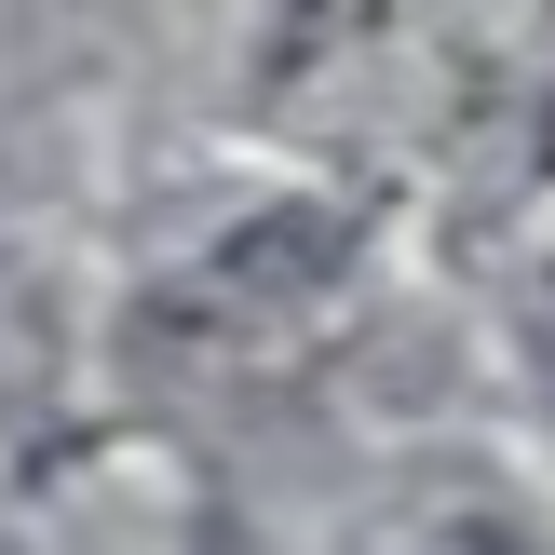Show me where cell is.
<instances>
[{"instance_id":"1","label":"cell","mask_w":555,"mask_h":555,"mask_svg":"<svg viewBox=\"0 0 555 555\" xmlns=\"http://www.w3.org/2000/svg\"><path fill=\"white\" fill-rule=\"evenodd\" d=\"M352 258H366L352 204H325V190H258V204H231L204 244H177V258L150 271L135 325H150L163 352H271L285 325H312L325 298L352 285Z\"/></svg>"},{"instance_id":"2","label":"cell","mask_w":555,"mask_h":555,"mask_svg":"<svg viewBox=\"0 0 555 555\" xmlns=\"http://www.w3.org/2000/svg\"><path fill=\"white\" fill-rule=\"evenodd\" d=\"M379 555H555V502H529L515 475H421Z\"/></svg>"},{"instance_id":"3","label":"cell","mask_w":555,"mask_h":555,"mask_svg":"<svg viewBox=\"0 0 555 555\" xmlns=\"http://www.w3.org/2000/svg\"><path fill=\"white\" fill-rule=\"evenodd\" d=\"M406 27V0H258V54H244V95H312L325 68L379 54Z\"/></svg>"},{"instance_id":"4","label":"cell","mask_w":555,"mask_h":555,"mask_svg":"<svg viewBox=\"0 0 555 555\" xmlns=\"http://www.w3.org/2000/svg\"><path fill=\"white\" fill-rule=\"evenodd\" d=\"M502 325H515V366H529V406L555 421V244H529V258H515Z\"/></svg>"},{"instance_id":"5","label":"cell","mask_w":555,"mask_h":555,"mask_svg":"<svg viewBox=\"0 0 555 555\" xmlns=\"http://www.w3.org/2000/svg\"><path fill=\"white\" fill-rule=\"evenodd\" d=\"M190 555H244V529H231V515H204V529H190Z\"/></svg>"}]
</instances>
